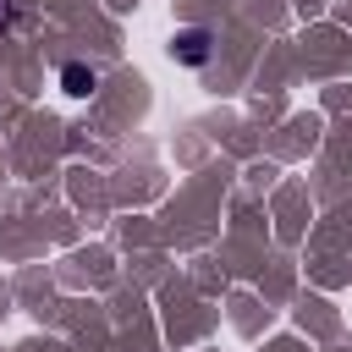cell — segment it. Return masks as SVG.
<instances>
[{"label":"cell","mask_w":352,"mask_h":352,"mask_svg":"<svg viewBox=\"0 0 352 352\" xmlns=\"http://www.w3.org/2000/svg\"><path fill=\"white\" fill-rule=\"evenodd\" d=\"M209 44H214L209 28H182V33L170 38V55H176L182 66H204V60H209Z\"/></svg>","instance_id":"obj_1"},{"label":"cell","mask_w":352,"mask_h":352,"mask_svg":"<svg viewBox=\"0 0 352 352\" xmlns=\"http://www.w3.org/2000/svg\"><path fill=\"white\" fill-rule=\"evenodd\" d=\"M60 82H66V94H94V72H82V66H60Z\"/></svg>","instance_id":"obj_2"}]
</instances>
